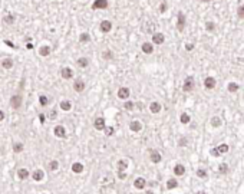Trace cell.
Segmentation results:
<instances>
[{
	"instance_id": "22",
	"label": "cell",
	"mask_w": 244,
	"mask_h": 194,
	"mask_svg": "<svg viewBox=\"0 0 244 194\" xmlns=\"http://www.w3.org/2000/svg\"><path fill=\"white\" fill-rule=\"evenodd\" d=\"M184 173H185V167L182 164H177L174 167V174L175 176H184Z\"/></svg>"
},
{
	"instance_id": "19",
	"label": "cell",
	"mask_w": 244,
	"mask_h": 194,
	"mask_svg": "<svg viewBox=\"0 0 244 194\" xmlns=\"http://www.w3.org/2000/svg\"><path fill=\"white\" fill-rule=\"evenodd\" d=\"M32 178L35 180V181H42L43 178H45V173L42 170H36V171H33V174H32Z\"/></svg>"
},
{
	"instance_id": "48",
	"label": "cell",
	"mask_w": 244,
	"mask_h": 194,
	"mask_svg": "<svg viewBox=\"0 0 244 194\" xmlns=\"http://www.w3.org/2000/svg\"><path fill=\"white\" fill-rule=\"evenodd\" d=\"M211 154H212V155H215V157H217V155H220V153H218V150H217V148H214V150L211 151Z\"/></svg>"
},
{
	"instance_id": "3",
	"label": "cell",
	"mask_w": 244,
	"mask_h": 194,
	"mask_svg": "<svg viewBox=\"0 0 244 194\" xmlns=\"http://www.w3.org/2000/svg\"><path fill=\"white\" fill-rule=\"evenodd\" d=\"M184 27H185V15L182 12H179L178 16H177V29L179 32H182Z\"/></svg>"
},
{
	"instance_id": "24",
	"label": "cell",
	"mask_w": 244,
	"mask_h": 194,
	"mask_svg": "<svg viewBox=\"0 0 244 194\" xmlns=\"http://www.w3.org/2000/svg\"><path fill=\"white\" fill-rule=\"evenodd\" d=\"M60 109L62 111H71V108H72V104H71V101H68V99H65V101H62L60 102Z\"/></svg>"
},
{
	"instance_id": "50",
	"label": "cell",
	"mask_w": 244,
	"mask_h": 194,
	"mask_svg": "<svg viewBox=\"0 0 244 194\" xmlns=\"http://www.w3.org/2000/svg\"><path fill=\"white\" fill-rule=\"evenodd\" d=\"M4 43L7 45V46H10V48H15V45L12 43V42H9V41H4Z\"/></svg>"
},
{
	"instance_id": "8",
	"label": "cell",
	"mask_w": 244,
	"mask_h": 194,
	"mask_svg": "<svg viewBox=\"0 0 244 194\" xmlns=\"http://www.w3.org/2000/svg\"><path fill=\"white\" fill-rule=\"evenodd\" d=\"M164 41H165V36H164L162 33L157 32L152 35V43H154V45H162Z\"/></svg>"
},
{
	"instance_id": "45",
	"label": "cell",
	"mask_w": 244,
	"mask_h": 194,
	"mask_svg": "<svg viewBox=\"0 0 244 194\" xmlns=\"http://www.w3.org/2000/svg\"><path fill=\"white\" fill-rule=\"evenodd\" d=\"M187 144V138H181L179 139V145H185Z\"/></svg>"
},
{
	"instance_id": "25",
	"label": "cell",
	"mask_w": 244,
	"mask_h": 194,
	"mask_svg": "<svg viewBox=\"0 0 244 194\" xmlns=\"http://www.w3.org/2000/svg\"><path fill=\"white\" fill-rule=\"evenodd\" d=\"M72 171L75 173V174H81L82 171H83V165H82L81 162H73Z\"/></svg>"
},
{
	"instance_id": "49",
	"label": "cell",
	"mask_w": 244,
	"mask_h": 194,
	"mask_svg": "<svg viewBox=\"0 0 244 194\" xmlns=\"http://www.w3.org/2000/svg\"><path fill=\"white\" fill-rule=\"evenodd\" d=\"M50 118H52V119L56 118V111H52V112H50Z\"/></svg>"
},
{
	"instance_id": "18",
	"label": "cell",
	"mask_w": 244,
	"mask_h": 194,
	"mask_svg": "<svg viewBox=\"0 0 244 194\" xmlns=\"http://www.w3.org/2000/svg\"><path fill=\"white\" fill-rule=\"evenodd\" d=\"M1 68H4V69H12V68H13V59H12V58H4V59L1 60Z\"/></svg>"
},
{
	"instance_id": "10",
	"label": "cell",
	"mask_w": 244,
	"mask_h": 194,
	"mask_svg": "<svg viewBox=\"0 0 244 194\" xmlns=\"http://www.w3.org/2000/svg\"><path fill=\"white\" fill-rule=\"evenodd\" d=\"M85 82L82 81V79H75L73 81V89L76 91V92H82V91H85Z\"/></svg>"
},
{
	"instance_id": "4",
	"label": "cell",
	"mask_w": 244,
	"mask_h": 194,
	"mask_svg": "<svg viewBox=\"0 0 244 194\" xmlns=\"http://www.w3.org/2000/svg\"><path fill=\"white\" fill-rule=\"evenodd\" d=\"M99 29L102 33H109L112 30V22L111 20H102L101 24H99Z\"/></svg>"
},
{
	"instance_id": "43",
	"label": "cell",
	"mask_w": 244,
	"mask_h": 194,
	"mask_svg": "<svg viewBox=\"0 0 244 194\" xmlns=\"http://www.w3.org/2000/svg\"><path fill=\"white\" fill-rule=\"evenodd\" d=\"M165 10H167V3H165V1H162V3L159 4V12H161V13H164Z\"/></svg>"
},
{
	"instance_id": "33",
	"label": "cell",
	"mask_w": 244,
	"mask_h": 194,
	"mask_svg": "<svg viewBox=\"0 0 244 194\" xmlns=\"http://www.w3.org/2000/svg\"><path fill=\"white\" fill-rule=\"evenodd\" d=\"M190 119H191V118H190V115H188V114H181L179 121L182 122V124H188V122H190Z\"/></svg>"
},
{
	"instance_id": "14",
	"label": "cell",
	"mask_w": 244,
	"mask_h": 194,
	"mask_svg": "<svg viewBox=\"0 0 244 194\" xmlns=\"http://www.w3.org/2000/svg\"><path fill=\"white\" fill-rule=\"evenodd\" d=\"M141 49H142V52H144V53H146V55H151V53L154 52V46H152L149 42H145V43H142Z\"/></svg>"
},
{
	"instance_id": "26",
	"label": "cell",
	"mask_w": 244,
	"mask_h": 194,
	"mask_svg": "<svg viewBox=\"0 0 244 194\" xmlns=\"http://www.w3.org/2000/svg\"><path fill=\"white\" fill-rule=\"evenodd\" d=\"M17 176L20 180H26V178L29 177V171L26 170V168H20V170H17Z\"/></svg>"
},
{
	"instance_id": "5",
	"label": "cell",
	"mask_w": 244,
	"mask_h": 194,
	"mask_svg": "<svg viewBox=\"0 0 244 194\" xmlns=\"http://www.w3.org/2000/svg\"><path fill=\"white\" fill-rule=\"evenodd\" d=\"M195 86V82H194V78H191V76H188V78H185V81H184V91L185 92H191L193 89H194Z\"/></svg>"
},
{
	"instance_id": "11",
	"label": "cell",
	"mask_w": 244,
	"mask_h": 194,
	"mask_svg": "<svg viewBox=\"0 0 244 194\" xmlns=\"http://www.w3.org/2000/svg\"><path fill=\"white\" fill-rule=\"evenodd\" d=\"M60 76L63 78V79H72L73 76V71L71 68H62V71H60Z\"/></svg>"
},
{
	"instance_id": "27",
	"label": "cell",
	"mask_w": 244,
	"mask_h": 194,
	"mask_svg": "<svg viewBox=\"0 0 244 194\" xmlns=\"http://www.w3.org/2000/svg\"><path fill=\"white\" fill-rule=\"evenodd\" d=\"M57 168H59V161H56V160H52V161L48 164V170L49 171H56Z\"/></svg>"
},
{
	"instance_id": "29",
	"label": "cell",
	"mask_w": 244,
	"mask_h": 194,
	"mask_svg": "<svg viewBox=\"0 0 244 194\" xmlns=\"http://www.w3.org/2000/svg\"><path fill=\"white\" fill-rule=\"evenodd\" d=\"M24 150V144H22V142H16V144H13V151L15 153H22Z\"/></svg>"
},
{
	"instance_id": "53",
	"label": "cell",
	"mask_w": 244,
	"mask_h": 194,
	"mask_svg": "<svg viewBox=\"0 0 244 194\" xmlns=\"http://www.w3.org/2000/svg\"><path fill=\"white\" fill-rule=\"evenodd\" d=\"M145 194H154V191H151V190H149V191H146Z\"/></svg>"
},
{
	"instance_id": "17",
	"label": "cell",
	"mask_w": 244,
	"mask_h": 194,
	"mask_svg": "<svg viewBox=\"0 0 244 194\" xmlns=\"http://www.w3.org/2000/svg\"><path fill=\"white\" fill-rule=\"evenodd\" d=\"M129 129L131 131H134V132H139L141 129H142V124L139 121H132L129 124Z\"/></svg>"
},
{
	"instance_id": "37",
	"label": "cell",
	"mask_w": 244,
	"mask_h": 194,
	"mask_svg": "<svg viewBox=\"0 0 244 194\" xmlns=\"http://www.w3.org/2000/svg\"><path fill=\"white\" fill-rule=\"evenodd\" d=\"M123 108H125V109H128V111L134 109V102H132V101H128V102H125V104H123Z\"/></svg>"
},
{
	"instance_id": "21",
	"label": "cell",
	"mask_w": 244,
	"mask_h": 194,
	"mask_svg": "<svg viewBox=\"0 0 244 194\" xmlns=\"http://www.w3.org/2000/svg\"><path fill=\"white\" fill-rule=\"evenodd\" d=\"M76 65H78L79 68H88V65H89V59L85 58V56H82V58H79V59L76 60Z\"/></svg>"
},
{
	"instance_id": "28",
	"label": "cell",
	"mask_w": 244,
	"mask_h": 194,
	"mask_svg": "<svg viewBox=\"0 0 244 194\" xmlns=\"http://www.w3.org/2000/svg\"><path fill=\"white\" fill-rule=\"evenodd\" d=\"M177 186H178V183H177L175 178H170V180L167 181V188H168V190H172V188H175Z\"/></svg>"
},
{
	"instance_id": "36",
	"label": "cell",
	"mask_w": 244,
	"mask_h": 194,
	"mask_svg": "<svg viewBox=\"0 0 244 194\" xmlns=\"http://www.w3.org/2000/svg\"><path fill=\"white\" fill-rule=\"evenodd\" d=\"M211 124H212V127H220L221 125V119H220L218 117H214L211 119Z\"/></svg>"
},
{
	"instance_id": "44",
	"label": "cell",
	"mask_w": 244,
	"mask_h": 194,
	"mask_svg": "<svg viewBox=\"0 0 244 194\" xmlns=\"http://www.w3.org/2000/svg\"><path fill=\"white\" fill-rule=\"evenodd\" d=\"M214 23L212 22H207V30H214Z\"/></svg>"
},
{
	"instance_id": "13",
	"label": "cell",
	"mask_w": 244,
	"mask_h": 194,
	"mask_svg": "<svg viewBox=\"0 0 244 194\" xmlns=\"http://www.w3.org/2000/svg\"><path fill=\"white\" fill-rule=\"evenodd\" d=\"M161 109H162V106H161V104L159 102H151V105H149V111L152 114H159L161 112Z\"/></svg>"
},
{
	"instance_id": "1",
	"label": "cell",
	"mask_w": 244,
	"mask_h": 194,
	"mask_svg": "<svg viewBox=\"0 0 244 194\" xmlns=\"http://www.w3.org/2000/svg\"><path fill=\"white\" fill-rule=\"evenodd\" d=\"M23 104V97H22V94H16V95H12L10 98V106L13 108V109H19L20 106Z\"/></svg>"
},
{
	"instance_id": "16",
	"label": "cell",
	"mask_w": 244,
	"mask_h": 194,
	"mask_svg": "<svg viewBox=\"0 0 244 194\" xmlns=\"http://www.w3.org/2000/svg\"><path fill=\"white\" fill-rule=\"evenodd\" d=\"M116 168H118L119 173H123L125 170H128V161L126 160H119L116 162Z\"/></svg>"
},
{
	"instance_id": "7",
	"label": "cell",
	"mask_w": 244,
	"mask_h": 194,
	"mask_svg": "<svg viewBox=\"0 0 244 194\" xmlns=\"http://www.w3.org/2000/svg\"><path fill=\"white\" fill-rule=\"evenodd\" d=\"M53 132H55V135L57 138H66V129L63 125H56L55 129H53Z\"/></svg>"
},
{
	"instance_id": "6",
	"label": "cell",
	"mask_w": 244,
	"mask_h": 194,
	"mask_svg": "<svg viewBox=\"0 0 244 194\" xmlns=\"http://www.w3.org/2000/svg\"><path fill=\"white\" fill-rule=\"evenodd\" d=\"M106 7H108V0H95V1L92 3V9H93V10H98V9L105 10Z\"/></svg>"
},
{
	"instance_id": "20",
	"label": "cell",
	"mask_w": 244,
	"mask_h": 194,
	"mask_svg": "<svg viewBox=\"0 0 244 194\" xmlns=\"http://www.w3.org/2000/svg\"><path fill=\"white\" fill-rule=\"evenodd\" d=\"M204 85H205V88L207 89H214V86H215V79L211 78V76H208V78H205Z\"/></svg>"
},
{
	"instance_id": "38",
	"label": "cell",
	"mask_w": 244,
	"mask_h": 194,
	"mask_svg": "<svg viewBox=\"0 0 244 194\" xmlns=\"http://www.w3.org/2000/svg\"><path fill=\"white\" fill-rule=\"evenodd\" d=\"M197 176H198L200 178H205L207 177V171L203 170V168H200V170L197 171Z\"/></svg>"
},
{
	"instance_id": "32",
	"label": "cell",
	"mask_w": 244,
	"mask_h": 194,
	"mask_svg": "<svg viewBox=\"0 0 244 194\" xmlns=\"http://www.w3.org/2000/svg\"><path fill=\"white\" fill-rule=\"evenodd\" d=\"M39 102H40V105H42V106H48V104H49V98L46 97V95H40V97H39Z\"/></svg>"
},
{
	"instance_id": "30",
	"label": "cell",
	"mask_w": 244,
	"mask_h": 194,
	"mask_svg": "<svg viewBox=\"0 0 244 194\" xmlns=\"http://www.w3.org/2000/svg\"><path fill=\"white\" fill-rule=\"evenodd\" d=\"M89 41H90L89 33H82L81 36H79V42H81V43H88Z\"/></svg>"
},
{
	"instance_id": "41",
	"label": "cell",
	"mask_w": 244,
	"mask_h": 194,
	"mask_svg": "<svg viewBox=\"0 0 244 194\" xmlns=\"http://www.w3.org/2000/svg\"><path fill=\"white\" fill-rule=\"evenodd\" d=\"M105 134L108 137H111V135L114 134V128H112V127H105Z\"/></svg>"
},
{
	"instance_id": "42",
	"label": "cell",
	"mask_w": 244,
	"mask_h": 194,
	"mask_svg": "<svg viewBox=\"0 0 244 194\" xmlns=\"http://www.w3.org/2000/svg\"><path fill=\"white\" fill-rule=\"evenodd\" d=\"M227 171H228V165H227V164H221V165H220V173H223V174H224V173H227Z\"/></svg>"
},
{
	"instance_id": "52",
	"label": "cell",
	"mask_w": 244,
	"mask_h": 194,
	"mask_svg": "<svg viewBox=\"0 0 244 194\" xmlns=\"http://www.w3.org/2000/svg\"><path fill=\"white\" fill-rule=\"evenodd\" d=\"M39 118H40V122H43V121H45V115H40Z\"/></svg>"
},
{
	"instance_id": "51",
	"label": "cell",
	"mask_w": 244,
	"mask_h": 194,
	"mask_svg": "<svg viewBox=\"0 0 244 194\" xmlns=\"http://www.w3.org/2000/svg\"><path fill=\"white\" fill-rule=\"evenodd\" d=\"M126 177V174L125 173H119V178H125Z\"/></svg>"
},
{
	"instance_id": "12",
	"label": "cell",
	"mask_w": 244,
	"mask_h": 194,
	"mask_svg": "<svg viewBox=\"0 0 244 194\" xmlns=\"http://www.w3.org/2000/svg\"><path fill=\"white\" fill-rule=\"evenodd\" d=\"M134 186H135V188H138V190H142V188H145V186H146L145 178H142V177L135 178V181H134Z\"/></svg>"
},
{
	"instance_id": "31",
	"label": "cell",
	"mask_w": 244,
	"mask_h": 194,
	"mask_svg": "<svg viewBox=\"0 0 244 194\" xmlns=\"http://www.w3.org/2000/svg\"><path fill=\"white\" fill-rule=\"evenodd\" d=\"M15 20H16V19H15V16H13V15H7V16L3 17V22H6L7 24H13V23H15Z\"/></svg>"
},
{
	"instance_id": "2",
	"label": "cell",
	"mask_w": 244,
	"mask_h": 194,
	"mask_svg": "<svg viewBox=\"0 0 244 194\" xmlns=\"http://www.w3.org/2000/svg\"><path fill=\"white\" fill-rule=\"evenodd\" d=\"M93 127H95V129H98V131H104L105 127H106L105 118H104V117H98V118H95V121H93Z\"/></svg>"
},
{
	"instance_id": "46",
	"label": "cell",
	"mask_w": 244,
	"mask_h": 194,
	"mask_svg": "<svg viewBox=\"0 0 244 194\" xmlns=\"http://www.w3.org/2000/svg\"><path fill=\"white\" fill-rule=\"evenodd\" d=\"M185 49H187V50H193V49H194V45H193V43H187Z\"/></svg>"
},
{
	"instance_id": "9",
	"label": "cell",
	"mask_w": 244,
	"mask_h": 194,
	"mask_svg": "<svg viewBox=\"0 0 244 194\" xmlns=\"http://www.w3.org/2000/svg\"><path fill=\"white\" fill-rule=\"evenodd\" d=\"M129 94H131L129 88L122 86V88L118 89V98H119V99H128V98H129Z\"/></svg>"
},
{
	"instance_id": "47",
	"label": "cell",
	"mask_w": 244,
	"mask_h": 194,
	"mask_svg": "<svg viewBox=\"0 0 244 194\" xmlns=\"http://www.w3.org/2000/svg\"><path fill=\"white\" fill-rule=\"evenodd\" d=\"M4 117H6V115H4V112H3V111L0 109V122H1V121H3V119H4Z\"/></svg>"
},
{
	"instance_id": "54",
	"label": "cell",
	"mask_w": 244,
	"mask_h": 194,
	"mask_svg": "<svg viewBox=\"0 0 244 194\" xmlns=\"http://www.w3.org/2000/svg\"><path fill=\"white\" fill-rule=\"evenodd\" d=\"M201 1H205V3H207V1H210V0H201Z\"/></svg>"
},
{
	"instance_id": "15",
	"label": "cell",
	"mask_w": 244,
	"mask_h": 194,
	"mask_svg": "<svg viewBox=\"0 0 244 194\" xmlns=\"http://www.w3.org/2000/svg\"><path fill=\"white\" fill-rule=\"evenodd\" d=\"M149 158H151V161L155 162V164H158V162L162 160V157H161V154L158 153V151H151V154H149Z\"/></svg>"
},
{
	"instance_id": "23",
	"label": "cell",
	"mask_w": 244,
	"mask_h": 194,
	"mask_svg": "<svg viewBox=\"0 0 244 194\" xmlns=\"http://www.w3.org/2000/svg\"><path fill=\"white\" fill-rule=\"evenodd\" d=\"M39 55L43 58H46L50 55V48H49L48 45H43V46H40V49H39Z\"/></svg>"
},
{
	"instance_id": "34",
	"label": "cell",
	"mask_w": 244,
	"mask_h": 194,
	"mask_svg": "<svg viewBox=\"0 0 244 194\" xmlns=\"http://www.w3.org/2000/svg\"><path fill=\"white\" fill-rule=\"evenodd\" d=\"M228 91H230V92H237V91H238V85H237L236 82H231V83L228 85Z\"/></svg>"
},
{
	"instance_id": "39",
	"label": "cell",
	"mask_w": 244,
	"mask_h": 194,
	"mask_svg": "<svg viewBox=\"0 0 244 194\" xmlns=\"http://www.w3.org/2000/svg\"><path fill=\"white\" fill-rule=\"evenodd\" d=\"M102 58H104V59H112V52H111V50L102 52Z\"/></svg>"
},
{
	"instance_id": "40",
	"label": "cell",
	"mask_w": 244,
	"mask_h": 194,
	"mask_svg": "<svg viewBox=\"0 0 244 194\" xmlns=\"http://www.w3.org/2000/svg\"><path fill=\"white\" fill-rule=\"evenodd\" d=\"M237 16L244 19V6H240V7H238V10H237Z\"/></svg>"
},
{
	"instance_id": "35",
	"label": "cell",
	"mask_w": 244,
	"mask_h": 194,
	"mask_svg": "<svg viewBox=\"0 0 244 194\" xmlns=\"http://www.w3.org/2000/svg\"><path fill=\"white\" fill-rule=\"evenodd\" d=\"M217 150H218L220 154H224V153H227V151H228V145H227V144H221Z\"/></svg>"
},
{
	"instance_id": "55",
	"label": "cell",
	"mask_w": 244,
	"mask_h": 194,
	"mask_svg": "<svg viewBox=\"0 0 244 194\" xmlns=\"http://www.w3.org/2000/svg\"><path fill=\"white\" fill-rule=\"evenodd\" d=\"M198 194H205V193H204V191H200V193H198Z\"/></svg>"
}]
</instances>
